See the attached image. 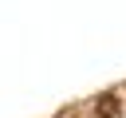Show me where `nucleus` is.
Returning a JSON list of instances; mask_svg holds the SVG:
<instances>
[{
    "mask_svg": "<svg viewBox=\"0 0 126 118\" xmlns=\"http://www.w3.org/2000/svg\"><path fill=\"white\" fill-rule=\"evenodd\" d=\"M94 118H122V106H118V98H114V94H102V98L94 102Z\"/></svg>",
    "mask_w": 126,
    "mask_h": 118,
    "instance_id": "nucleus-1",
    "label": "nucleus"
}]
</instances>
